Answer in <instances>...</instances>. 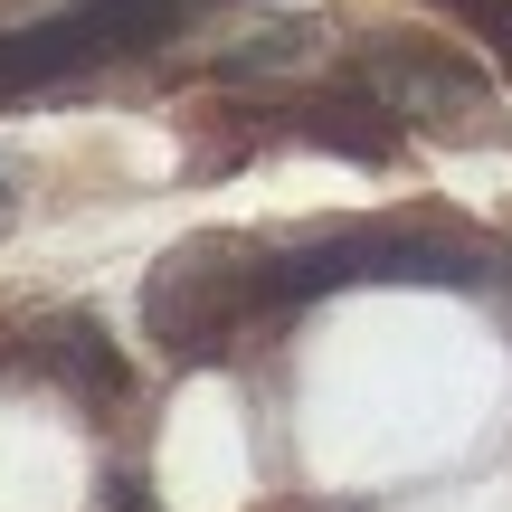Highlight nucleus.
<instances>
[{
    "label": "nucleus",
    "mask_w": 512,
    "mask_h": 512,
    "mask_svg": "<svg viewBox=\"0 0 512 512\" xmlns=\"http://www.w3.org/2000/svg\"><path fill=\"white\" fill-rule=\"evenodd\" d=\"M105 512H162V503H152L143 475H114V484H105Z\"/></svg>",
    "instance_id": "nucleus-8"
},
{
    "label": "nucleus",
    "mask_w": 512,
    "mask_h": 512,
    "mask_svg": "<svg viewBox=\"0 0 512 512\" xmlns=\"http://www.w3.org/2000/svg\"><path fill=\"white\" fill-rule=\"evenodd\" d=\"M351 86H370L399 124H475V114H494V86H484L456 48H437V38H399V29L361 38Z\"/></svg>",
    "instance_id": "nucleus-2"
},
{
    "label": "nucleus",
    "mask_w": 512,
    "mask_h": 512,
    "mask_svg": "<svg viewBox=\"0 0 512 512\" xmlns=\"http://www.w3.org/2000/svg\"><path fill=\"white\" fill-rule=\"evenodd\" d=\"M294 133L304 143H323V152H342V162H399V124H389V105L370 86H351V95H313V105H294Z\"/></svg>",
    "instance_id": "nucleus-5"
},
{
    "label": "nucleus",
    "mask_w": 512,
    "mask_h": 512,
    "mask_svg": "<svg viewBox=\"0 0 512 512\" xmlns=\"http://www.w3.org/2000/svg\"><path fill=\"white\" fill-rule=\"evenodd\" d=\"M10 219H19V190H10V181H0V228H10Z\"/></svg>",
    "instance_id": "nucleus-9"
},
{
    "label": "nucleus",
    "mask_w": 512,
    "mask_h": 512,
    "mask_svg": "<svg viewBox=\"0 0 512 512\" xmlns=\"http://www.w3.org/2000/svg\"><path fill=\"white\" fill-rule=\"evenodd\" d=\"M29 361L48 370V380H67L76 399H124V351L105 342L95 313H48V323L29 332Z\"/></svg>",
    "instance_id": "nucleus-4"
},
{
    "label": "nucleus",
    "mask_w": 512,
    "mask_h": 512,
    "mask_svg": "<svg viewBox=\"0 0 512 512\" xmlns=\"http://www.w3.org/2000/svg\"><path fill=\"white\" fill-rule=\"evenodd\" d=\"M275 285H266V238H181L162 266L143 275V332L171 370H200V361H228L256 323H275Z\"/></svg>",
    "instance_id": "nucleus-1"
},
{
    "label": "nucleus",
    "mask_w": 512,
    "mask_h": 512,
    "mask_svg": "<svg viewBox=\"0 0 512 512\" xmlns=\"http://www.w3.org/2000/svg\"><path fill=\"white\" fill-rule=\"evenodd\" d=\"M446 10H456V19H475V29L512 57V0H446Z\"/></svg>",
    "instance_id": "nucleus-7"
},
{
    "label": "nucleus",
    "mask_w": 512,
    "mask_h": 512,
    "mask_svg": "<svg viewBox=\"0 0 512 512\" xmlns=\"http://www.w3.org/2000/svg\"><path fill=\"white\" fill-rule=\"evenodd\" d=\"M370 285L494 294V285H512V247L475 238V228H456V219H370Z\"/></svg>",
    "instance_id": "nucleus-3"
},
{
    "label": "nucleus",
    "mask_w": 512,
    "mask_h": 512,
    "mask_svg": "<svg viewBox=\"0 0 512 512\" xmlns=\"http://www.w3.org/2000/svg\"><path fill=\"white\" fill-rule=\"evenodd\" d=\"M313 48H323V19H313V10H285V19H266V29H247L238 48H219V57H209V76H228V86H256V76L304 67Z\"/></svg>",
    "instance_id": "nucleus-6"
}]
</instances>
